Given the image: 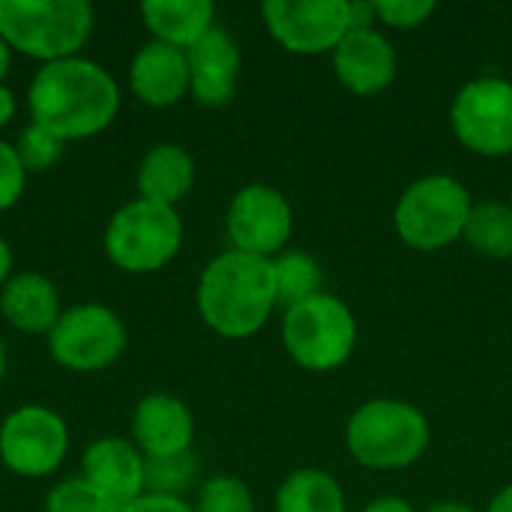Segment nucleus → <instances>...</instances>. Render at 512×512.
I'll return each mask as SVG.
<instances>
[{
	"label": "nucleus",
	"mask_w": 512,
	"mask_h": 512,
	"mask_svg": "<svg viewBox=\"0 0 512 512\" xmlns=\"http://www.w3.org/2000/svg\"><path fill=\"white\" fill-rule=\"evenodd\" d=\"M186 60H189V96L198 105L222 108L234 99L243 57L237 39L228 30L213 27L186 51Z\"/></svg>",
	"instance_id": "16"
},
{
	"label": "nucleus",
	"mask_w": 512,
	"mask_h": 512,
	"mask_svg": "<svg viewBox=\"0 0 512 512\" xmlns=\"http://www.w3.org/2000/svg\"><path fill=\"white\" fill-rule=\"evenodd\" d=\"M93 21L87 0H0V36L12 51L42 63L78 57Z\"/></svg>",
	"instance_id": "4"
},
{
	"label": "nucleus",
	"mask_w": 512,
	"mask_h": 512,
	"mask_svg": "<svg viewBox=\"0 0 512 512\" xmlns=\"http://www.w3.org/2000/svg\"><path fill=\"white\" fill-rule=\"evenodd\" d=\"M276 512H348V501L333 474L321 468H300L282 480Z\"/></svg>",
	"instance_id": "21"
},
{
	"label": "nucleus",
	"mask_w": 512,
	"mask_h": 512,
	"mask_svg": "<svg viewBox=\"0 0 512 512\" xmlns=\"http://www.w3.org/2000/svg\"><path fill=\"white\" fill-rule=\"evenodd\" d=\"M45 512H123L120 504L108 501L96 489H90L81 477L57 483L48 498H45Z\"/></svg>",
	"instance_id": "26"
},
{
	"label": "nucleus",
	"mask_w": 512,
	"mask_h": 512,
	"mask_svg": "<svg viewBox=\"0 0 512 512\" xmlns=\"http://www.w3.org/2000/svg\"><path fill=\"white\" fill-rule=\"evenodd\" d=\"M195 512H255V498L249 486L234 474H216L201 483L198 498L192 504Z\"/></svg>",
	"instance_id": "24"
},
{
	"label": "nucleus",
	"mask_w": 512,
	"mask_h": 512,
	"mask_svg": "<svg viewBox=\"0 0 512 512\" xmlns=\"http://www.w3.org/2000/svg\"><path fill=\"white\" fill-rule=\"evenodd\" d=\"M15 108H18L15 93H12L6 84H0V129H3V126H9V120L15 117Z\"/></svg>",
	"instance_id": "32"
},
{
	"label": "nucleus",
	"mask_w": 512,
	"mask_h": 512,
	"mask_svg": "<svg viewBox=\"0 0 512 512\" xmlns=\"http://www.w3.org/2000/svg\"><path fill=\"white\" fill-rule=\"evenodd\" d=\"M432 441L426 414L402 399H369L345 426V447L357 465L372 471H405L417 465Z\"/></svg>",
	"instance_id": "3"
},
{
	"label": "nucleus",
	"mask_w": 512,
	"mask_h": 512,
	"mask_svg": "<svg viewBox=\"0 0 512 512\" xmlns=\"http://www.w3.org/2000/svg\"><path fill=\"white\" fill-rule=\"evenodd\" d=\"M12 279V249L9 243L0 237V288Z\"/></svg>",
	"instance_id": "33"
},
{
	"label": "nucleus",
	"mask_w": 512,
	"mask_h": 512,
	"mask_svg": "<svg viewBox=\"0 0 512 512\" xmlns=\"http://www.w3.org/2000/svg\"><path fill=\"white\" fill-rule=\"evenodd\" d=\"M81 480L108 501L129 507L147 492V459L126 438H99L81 456Z\"/></svg>",
	"instance_id": "14"
},
{
	"label": "nucleus",
	"mask_w": 512,
	"mask_h": 512,
	"mask_svg": "<svg viewBox=\"0 0 512 512\" xmlns=\"http://www.w3.org/2000/svg\"><path fill=\"white\" fill-rule=\"evenodd\" d=\"M267 33L291 54H333L351 33V0H267L261 6Z\"/></svg>",
	"instance_id": "11"
},
{
	"label": "nucleus",
	"mask_w": 512,
	"mask_h": 512,
	"mask_svg": "<svg viewBox=\"0 0 512 512\" xmlns=\"http://www.w3.org/2000/svg\"><path fill=\"white\" fill-rule=\"evenodd\" d=\"M27 108L30 123L69 144L99 135L117 120L120 87L105 66L87 57L42 63L27 87Z\"/></svg>",
	"instance_id": "1"
},
{
	"label": "nucleus",
	"mask_w": 512,
	"mask_h": 512,
	"mask_svg": "<svg viewBox=\"0 0 512 512\" xmlns=\"http://www.w3.org/2000/svg\"><path fill=\"white\" fill-rule=\"evenodd\" d=\"M129 87L138 102L150 108H171L189 96V60L186 51L165 42H144L129 63Z\"/></svg>",
	"instance_id": "17"
},
{
	"label": "nucleus",
	"mask_w": 512,
	"mask_h": 512,
	"mask_svg": "<svg viewBox=\"0 0 512 512\" xmlns=\"http://www.w3.org/2000/svg\"><path fill=\"white\" fill-rule=\"evenodd\" d=\"M471 210L474 198L462 180L450 174H426L399 195L393 228L408 249L441 252L465 237Z\"/></svg>",
	"instance_id": "5"
},
{
	"label": "nucleus",
	"mask_w": 512,
	"mask_h": 512,
	"mask_svg": "<svg viewBox=\"0 0 512 512\" xmlns=\"http://www.w3.org/2000/svg\"><path fill=\"white\" fill-rule=\"evenodd\" d=\"M102 246L117 270L135 276L156 273L177 258L183 246V219L177 207L135 198L108 219Z\"/></svg>",
	"instance_id": "6"
},
{
	"label": "nucleus",
	"mask_w": 512,
	"mask_h": 512,
	"mask_svg": "<svg viewBox=\"0 0 512 512\" xmlns=\"http://www.w3.org/2000/svg\"><path fill=\"white\" fill-rule=\"evenodd\" d=\"M399 57L390 39L369 27L351 30L333 51V72L354 96H378L396 81Z\"/></svg>",
	"instance_id": "15"
},
{
	"label": "nucleus",
	"mask_w": 512,
	"mask_h": 512,
	"mask_svg": "<svg viewBox=\"0 0 512 512\" xmlns=\"http://www.w3.org/2000/svg\"><path fill=\"white\" fill-rule=\"evenodd\" d=\"M282 345L288 357L306 372H336L357 348V321L345 300L336 294H318L285 309Z\"/></svg>",
	"instance_id": "7"
},
{
	"label": "nucleus",
	"mask_w": 512,
	"mask_h": 512,
	"mask_svg": "<svg viewBox=\"0 0 512 512\" xmlns=\"http://www.w3.org/2000/svg\"><path fill=\"white\" fill-rule=\"evenodd\" d=\"M69 456V426L45 405H21L0 423V462L24 477H51Z\"/></svg>",
	"instance_id": "10"
},
{
	"label": "nucleus",
	"mask_w": 512,
	"mask_h": 512,
	"mask_svg": "<svg viewBox=\"0 0 512 512\" xmlns=\"http://www.w3.org/2000/svg\"><path fill=\"white\" fill-rule=\"evenodd\" d=\"M201 321L222 339L255 336L279 306L273 261L237 249L216 255L195 291Z\"/></svg>",
	"instance_id": "2"
},
{
	"label": "nucleus",
	"mask_w": 512,
	"mask_h": 512,
	"mask_svg": "<svg viewBox=\"0 0 512 512\" xmlns=\"http://www.w3.org/2000/svg\"><path fill=\"white\" fill-rule=\"evenodd\" d=\"M3 375H6V345L0 339V381H3Z\"/></svg>",
	"instance_id": "37"
},
{
	"label": "nucleus",
	"mask_w": 512,
	"mask_h": 512,
	"mask_svg": "<svg viewBox=\"0 0 512 512\" xmlns=\"http://www.w3.org/2000/svg\"><path fill=\"white\" fill-rule=\"evenodd\" d=\"M24 186H27V171L15 153V144L0 141V213L21 201Z\"/></svg>",
	"instance_id": "29"
},
{
	"label": "nucleus",
	"mask_w": 512,
	"mask_h": 512,
	"mask_svg": "<svg viewBox=\"0 0 512 512\" xmlns=\"http://www.w3.org/2000/svg\"><path fill=\"white\" fill-rule=\"evenodd\" d=\"M135 183H138V198L177 207L195 186V159L186 147L174 141L153 144L138 162Z\"/></svg>",
	"instance_id": "19"
},
{
	"label": "nucleus",
	"mask_w": 512,
	"mask_h": 512,
	"mask_svg": "<svg viewBox=\"0 0 512 512\" xmlns=\"http://www.w3.org/2000/svg\"><path fill=\"white\" fill-rule=\"evenodd\" d=\"M225 231L231 249L273 261L285 252L294 234V207L276 186L249 183L231 198L225 213Z\"/></svg>",
	"instance_id": "12"
},
{
	"label": "nucleus",
	"mask_w": 512,
	"mask_h": 512,
	"mask_svg": "<svg viewBox=\"0 0 512 512\" xmlns=\"http://www.w3.org/2000/svg\"><path fill=\"white\" fill-rule=\"evenodd\" d=\"M477 255L492 261L512 258V207L504 201H480L471 210L462 237Z\"/></svg>",
	"instance_id": "22"
},
{
	"label": "nucleus",
	"mask_w": 512,
	"mask_h": 512,
	"mask_svg": "<svg viewBox=\"0 0 512 512\" xmlns=\"http://www.w3.org/2000/svg\"><path fill=\"white\" fill-rule=\"evenodd\" d=\"M45 339L57 366L87 375L102 372L120 360L126 348V327L114 309L102 303H78L63 309Z\"/></svg>",
	"instance_id": "8"
},
{
	"label": "nucleus",
	"mask_w": 512,
	"mask_h": 512,
	"mask_svg": "<svg viewBox=\"0 0 512 512\" xmlns=\"http://www.w3.org/2000/svg\"><path fill=\"white\" fill-rule=\"evenodd\" d=\"M195 417L189 405L171 393H150L132 411V444L147 462L192 453Z\"/></svg>",
	"instance_id": "13"
},
{
	"label": "nucleus",
	"mask_w": 512,
	"mask_h": 512,
	"mask_svg": "<svg viewBox=\"0 0 512 512\" xmlns=\"http://www.w3.org/2000/svg\"><path fill=\"white\" fill-rule=\"evenodd\" d=\"M426 512H477L474 507H468V504H462V501H438V504H432Z\"/></svg>",
	"instance_id": "35"
},
{
	"label": "nucleus",
	"mask_w": 512,
	"mask_h": 512,
	"mask_svg": "<svg viewBox=\"0 0 512 512\" xmlns=\"http://www.w3.org/2000/svg\"><path fill=\"white\" fill-rule=\"evenodd\" d=\"M378 24H387L393 30H417L435 15L432 0H372Z\"/></svg>",
	"instance_id": "28"
},
{
	"label": "nucleus",
	"mask_w": 512,
	"mask_h": 512,
	"mask_svg": "<svg viewBox=\"0 0 512 512\" xmlns=\"http://www.w3.org/2000/svg\"><path fill=\"white\" fill-rule=\"evenodd\" d=\"M9 66H12V48H9V42L0 36V84H3V78L9 75Z\"/></svg>",
	"instance_id": "36"
},
{
	"label": "nucleus",
	"mask_w": 512,
	"mask_h": 512,
	"mask_svg": "<svg viewBox=\"0 0 512 512\" xmlns=\"http://www.w3.org/2000/svg\"><path fill=\"white\" fill-rule=\"evenodd\" d=\"M0 312L18 333H27V336H48L57 318L63 315L54 282L30 270L15 273L0 288Z\"/></svg>",
	"instance_id": "18"
},
{
	"label": "nucleus",
	"mask_w": 512,
	"mask_h": 512,
	"mask_svg": "<svg viewBox=\"0 0 512 512\" xmlns=\"http://www.w3.org/2000/svg\"><path fill=\"white\" fill-rule=\"evenodd\" d=\"M486 512H512V486L501 489V492L489 501Z\"/></svg>",
	"instance_id": "34"
},
{
	"label": "nucleus",
	"mask_w": 512,
	"mask_h": 512,
	"mask_svg": "<svg viewBox=\"0 0 512 512\" xmlns=\"http://www.w3.org/2000/svg\"><path fill=\"white\" fill-rule=\"evenodd\" d=\"M195 471H198V465H195L192 453L177 456V459L147 462V492L180 498V492L195 480Z\"/></svg>",
	"instance_id": "27"
},
{
	"label": "nucleus",
	"mask_w": 512,
	"mask_h": 512,
	"mask_svg": "<svg viewBox=\"0 0 512 512\" xmlns=\"http://www.w3.org/2000/svg\"><path fill=\"white\" fill-rule=\"evenodd\" d=\"M123 512H195V510H192V504H186L183 498L144 492L138 501H132L129 507H123Z\"/></svg>",
	"instance_id": "30"
},
{
	"label": "nucleus",
	"mask_w": 512,
	"mask_h": 512,
	"mask_svg": "<svg viewBox=\"0 0 512 512\" xmlns=\"http://www.w3.org/2000/svg\"><path fill=\"white\" fill-rule=\"evenodd\" d=\"M273 279H276V297L279 306H297L309 297L324 294V270L321 261L312 252L288 249L273 258Z\"/></svg>",
	"instance_id": "23"
},
{
	"label": "nucleus",
	"mask_w": 512,
	"mask_h": 512,
	"mask_svg": "<svg viewBox=\"0 0 512 512\" xmlns=\"http://www.w3.org/2000/svg\"><path fill=\"white\" fill-rule=\"evenodd\" d=\"M141 18L156 42L189 51L216 27V6L210 0H144Z\"/></svg>",
	"instance_id": "20"
},
{
	"label": "nucleus",
	"mask_w": 512,
	"mask_h": 512,
	"mask_svg": "<svg viewBox=\"0 0 512 512\" xmlns=\"http://www.w3.org/2000/svg\"><path fill=\"white\" fill-rule=\"evenodd\" d=\"M63 147H66V141H60L57 135L45 132L36 123H27L15 138V153H18L27 174L54 168L60 162V156H63Z\"/></svg>",
	"instance_id": "25"
},
{
	"label": "nucleus",
	"mask_w": 512,
	"mask_h": 512,
	"mask_svg": "<svg viewBox=\"0 0 512 512\" xmlns=\"http://www.w3.org/2000/svg\"><path fill=\"white\" fill-rule=\"evenodd\" d=\"M450 126L456 141L486 159L512 153V81L501 75H480L459 87L450 105Z\"/></svg>",
	"instance_id": "9"
},
{
	"label": "nucleus",
	"mask_w": 512,
	"mask_h": 512,
	"mask_svg": "<svg viewBox=\"0 0 512 512\" xmlns=\"http://www.w3.org/2000/svg\"><path fill=\"white\" fill-rule=\"evenodd\" d=\"M363 512H417L414 510V504H408L405 498H399V495H381V498H375L369 507Z\"/></svg>",
	"instance_id": "31"
}]
</instances>
